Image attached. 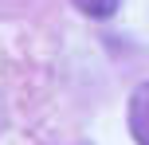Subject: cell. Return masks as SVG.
I'll use <instances>...</instances> for the list:
<instances>
[{"label": "cell", "instance_id": "2", "mask_svg": "<svg viewBox=\"0 0 149 145\" xmlns=\"http://www.w3.org/2000/svg\"><path fill=\"white\" fill-rule=\"evenodd\" d=\"M74 8H79L82 16H90V20H110L114 12H118L122 0H71Z\"/></svg>", "mask_w": 149, "mask_h": 145}, {"label": "cell", "instance_id": "1", "mask_svg": "<svg viewBox=\"0 0 149 145\" xmlns=\"http://www.w3.org/2000/svg\"><path fill=\"white\" fill-rule=\"evenodd\" d=\"M126 126L137 145H149V83H137L126 102Z\"/></svg>", "mask_w": 149, "mask_h": 145}]
</instances>
